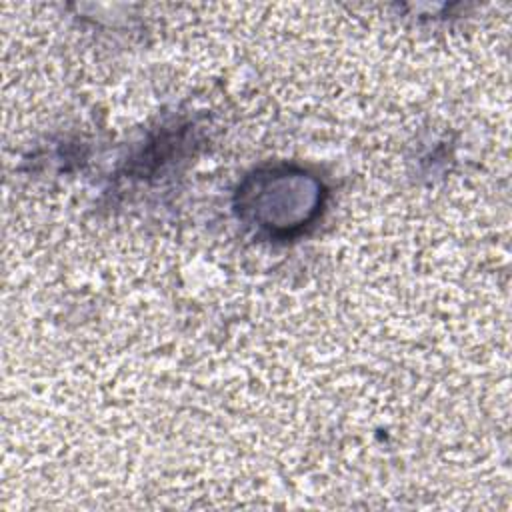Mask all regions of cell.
<instances>
[{
	"mask_svg": "<svg viewBox=\"0 0 512 512\" xmlns=\"http://www.w3.org/2000/svg\"><path fill=\"white\" fill-rule=\"evenodd\" d=\"M242 210L250 212L258 226L268 230H294L318 210V184L298 174L280 198L278 172L258 176L250 192H242Z\"/></svg>",
	"mask_w": 512,
	"mask_h": 512,
	"instance_id": "cell-1",
	"label": "cell"
}]
</instances>
